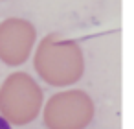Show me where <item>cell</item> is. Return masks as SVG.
I'll list each match as a JSON object with an SVG mask.
<instances>
[{"mask_svg":"<svg viewBox=\"0 0 134 129\" xmlns=\"http://www.w3.org/2000/svg\"><path fill=\"white\" fill-rule=\"evenodd\" d=\"M0 129H11L9 122H8L6 118H2V116H0Z\"/></svg>","mask_w":134,"mask_h":129,"instance_id":"obj_1","label":"cell"}]
</instances>
